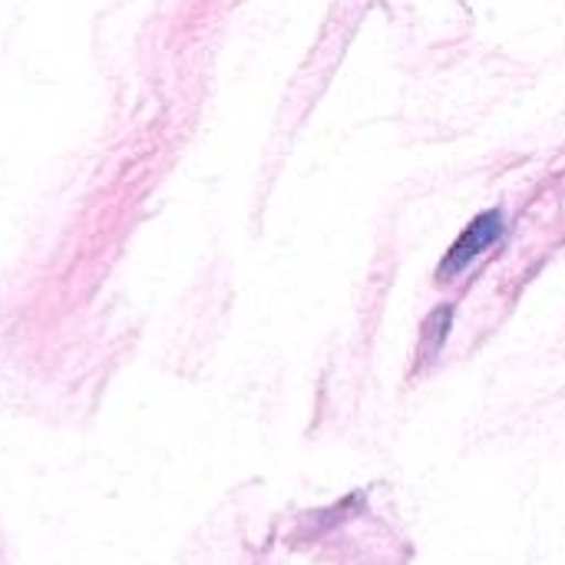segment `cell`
Listing matches in <instances>:
<instances>
[{
	"instance_id": "6da1fadb",
	"label": "cell",
	"mask_w": 565,
	"mask_h": 565,
	"mask_svg": "<svg viewBox=\"0 0 565 565\" xmlns=\"http://www.w3.org/2000/svg\"><path fill=\"white\" fill-rule=\"evenodd\" d=\"M500 235H503V212H483V215H477L467 225V232L450 245V252H447V258L440 265V278H454L463 268H470L473 258H480V252H487L490 245L500 242Z\"/></svg>"
}]
</instances>
